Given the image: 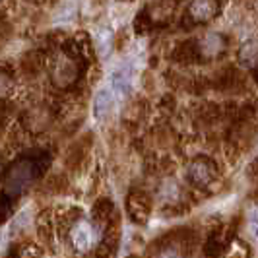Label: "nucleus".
Masks as SVG:
<instances>
[{"label": "nucleus", "mask_w": 258, "mask_h": 258, "mask_svg": "<svg viewBox=\"0 0 258 258\" xmlns=\"http://www.w3.org/2000/svg\"><path fill=\"white\" fill-rule=\"evenodd\" d=\"M33 181V165L29 161H20L6 173L4 188L8 196H18L22 190H26L27 184Z\"/></svg>", "instance_id": "nucleus-1"}, {"label": "nucleus", "mask_w": 258, "mask_h": 258, "mask_svg": "<svg viewBox=\"0 0 258 258\" xmlns=\"http://www.w3.org/2000/svg\"><path fill=\"white\" fill-rule=\"evenodd\" d=\"M99 239V229L88 220H80L74 223L70 231V241L76 252H88Z\"/></svg>", "instance_id": "nucleus-2"}, {"label": "nucleus", "mask_w": 258, "mask_h": 258, "mask_svg": "<svg viewBox=\"0 0 258 258\" xmlns=\"http://www.w3.org/2000/svg\"><path fill=\"white\" fill-rule=\"evenodd\" d=\"M51 76H52L54 86H58V88H68V86L76 80L78 68L70 58H66V56H58V58L52 62Z\"/></svg>", "instance_id": "nucleus-3"}, {"label": "nucleus", "mask_w": 258, "mask_h": 258, "mask_svg": "<svg viewBox=\"0 0 258 258\" xmlns=\"http://www.w3.org/2000/svg\"><path fill=\"white\" fill-rule=\"evenodd\" d=\"M188 179L196 186L206 188L214 181V165L206 159H196L188 165Z\"/></svg>", "instance_id": "nucleus-4"}, {"label": "nucleus", "mask_w": 258, "mask_h": 258, "mask_svg": "<svg viewBox=\"0 0 258 258\" xmlns=\"http://www.w3.org/2000/svg\"><path fill=\"white\" fill-rule=\"evenodd\" d=\"M198 49H200V54L204 58H216L225 49V39H223V35L216 33V31H210V33H206L204 37L200 39Z\"/></svg>", "instance_id": "nucleus-5"}, {"label": "nucleus", "mask_w": 258, "mask_h": 258, "mask_svg": "<svg viewBox=\"0 0 258 258\" xmlns=\"http://www.w3.org/2000/svg\"><path fill=\"white\" fill-rule=\"evenodd\" d=\"M113 105H115V95L109 88H103L95 93L93 97V116L97 120H105L107 116L111 115L113 111Z\"/></svg>", "instance_id": "nucleus-6"}, {"label": "nucleus", "mask_w": 258, "mask_h": 258, "mask_svg": "<svg viewBox=\"0 0 258 258\" xmlns=\"http://www.w3.org/2000/svg\"><path fill=\"white\" fill-rule=\"evenodd\" d=\"M188 14L192 20L200 22V24L210 22L218 14V2L216 0H192L188 6Z\"/></svg>", "instance_id": "nucleus-7"}, {"label": "nucleus", "mask_w": 258, "mask_h": 258, "mask_svg": "<svg viewBox=\"0 0 258 258\" xmlns=\"http://www.w3.org/2000/svg\"><path fill=\"white\" fill-rule=\"evenodd\" d=\"M132 80H134L132 68L126 64L118 66L111 76V88L120 95H128L130 90H132Z\"/></svg>", "instance_id": "nucleus-8"}, {"label": "nucleus", "mask_w": 258, "mask_h": 258, "mask_svg": "<svg viewBox=\"0 0 258 258\" xmlns=\"http://www.w3.org/2000/svg\"><path fill=\"white\" fill-rule=\"evenodd\" d=\"M239 56H241V62L245 66H248V68L258 66V39H248V41H245L243 47H241Z\"/></svg>", "instance_id": "nucleus-9"}, {"label": "nucleus", "mask_w": 258, "mask_h": 258, "mask_svg": "<svg viewBox=\"0 0 258 258\" xmlns=\"http://www.w3.org/2000/svg\"><path fill=\"white\" fill-rule=\"evenodd\" d=\"M159 198L165 202V204H175L179 198H181V188L175 181H165L159 188Z\"/></svg>", "instance_id": "nucleus-10"}, {"label": "nucleus", "mask_w": 258, "mask_h": 258, "mask_svg": "<svg viewBox=\"0 0 258 258\" xmlns=\"http://www.w3.org/2000/svg\"><path fill=\"white\" fill-rule=\"evenodd\" d=\"M184 248H182L179 243H169V245L161 246L159 250H157V254L155 258H184Z\"/></svg>", "instance_id": "nucleus-11"}, {"label": "nucleus", "mask_w": 258, "mask_h": 258, "mask_svg": "<svg viewBox=\"0 0 258 258\" xmlns=\"http://www.w3.org/2000/svg\"><path fill=\"white\" fill-rule=\"evenodd\" d=\"M95 43H97V49H99V54H109L111 51V43H113V35H111V31L109 29H103V31H99L97 33V39H95Z\"/></svg>", "instance_id": "nucleus-12"}, {"label": "nucleus", "mask_w": 258, "mask_h": 258, "mask_svg": "<svg viewBox=\"0 0 258 258\" xmlns=\"http://www.w3.org/2000/svg\"><path fill=\"white\" fill-rule=\"evenodd\" d=\"M10 88H12V78L8 76L4 70H0V97L6 95L10 91Z\"/></svg>", "instance_id": "nucleus-13"}, {"label": "nucleus", "mask_w": 258, "mask_h": 258, "mask_svg": "<svg viewBox=\"0 0 258 258\" xmlns=\"http://www.w3.org/2000/svg\"><path fill=\"white\" fill-rule=\"evenodd\" d=\"M0 2H2V0H0Z\"/></svg>", "instance_id": "nucleus-14"}]
</instances>
